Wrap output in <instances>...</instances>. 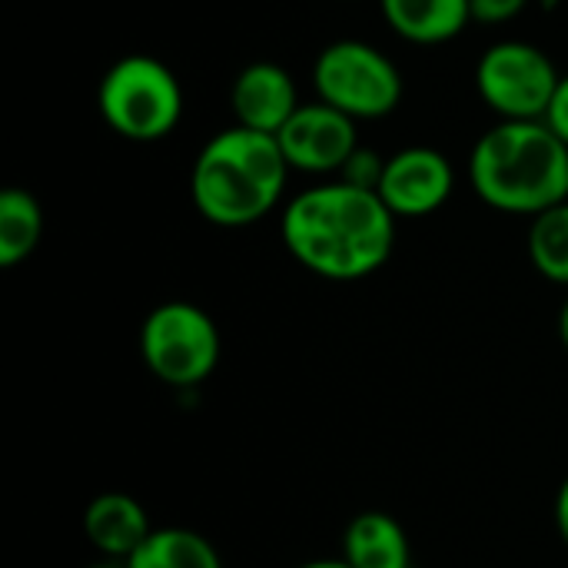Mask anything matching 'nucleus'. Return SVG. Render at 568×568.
<instances>
[{
  "instance_id": "nucleus-1",
  "label": "nucleus",
  "mask_w": 568,
  "mask_h": 568,
  "mask_svg": "<svg viewBox=\"0 0 568 568\" xmlns=\"http://www.w3.org/2000/svg\"><path fill=\"white\" fill-rule=\"evenodd\" d=\"M280 236L303 270L333 283H353L373 276L393 256L396 216L379 193L326 180L283 206Z\"/></svg>"
},
{
  "instance_id": "nucleus-2",
  "label": "nucleus",
  "mask_w": 568,
  "mask_h": 568,
  "mask_svg": "<svg viewBox=\"0 0 568 568\" xmlns=\"http://www.w3.org/2000/svg\"><path fill=\"white\" fill-rule=\"evenodd\" d=\"M476 196L509 216H539L568 200V143L546 120H499L469 153Z\"/></svg>"
},
{
  "instance_id": "nucleus-3",
  "label": "nucleus",
  "mask_w": 568,
  "mask_h": 568,
  "mask_svg": "<svg viewBox=\"0 0 568 568\" xmlns=\"http://www.w3.org/2000/svg\"><path fill=\"white\" fill-rule=\"evenodd\" d=\"M290 173L276 136L233 123L210 136L196 153L190 196L206 223L240 230L280 206Z\"/></svg>"
},
{
  "instance_id": "nucleus-4",
  "label": "nucleus",
  "mask_w": 568,
  "mask_h": 568,
  "mask_svg": "<svg viewBox=\"0 0 568 568\" xmlns=\"http://www.w3.org/2000/svg\"><path fill=\"white\" fill-rule=\"evenodd\" d=\"M103 123L133 143H156L170 136L186 110L180 77L150 53H130L106 67L97 87Z\"/></svg>"
},
{
  "instance_id": "nucleus-5",
  "label": "nucleus",
  "mask_w": 568,
  "mask_h": 568,
  "mask_svg": "<svg viewBox=\"0 0 568 568\" xmlns=\"http://www.w3.org/2000/svg\"><path fill=\"white\" fill-rule=\"evenodd\" d=\"M316 100L359 120H383L399 110L406 83L399 63L366 40H333L313 63Z\"/></svg>"
},
{
  "instance_id": "nucleus-6",
  "label": "nucleus",
  "mask_w": 568,
  "mask_h": 568,
  "mask_svg": "<svg viewBox=\"0 0 568 568\" xmlns=\"http://www.w3.org/2000/svg\"><path fill=\"white\" fill-rule=\"evenodd\" d=\"M140 353L160 383L193 389L210 379L220 363V329L196 303L170 300L146 316L140 329Z\"/></svg>"
},
{
  "instance_id": "nucleus-7",
  "label": "nucleus",
  "mask_w": 568,
  "mask_h": 568,
  "mask_svg": "<svg viewBox=\"0 0 568 568\" xmlns=\"http://www.w3.org/2000/svg\"><path fill=\"white\" fill-rule=\"evenodd\" d=\"M559 80L552 57L529 40H499L476 63V90L499 120H546Z\"/></svg>"
},
{
  "instance_id": "nucleus-8",
  "label": "nucleus",
  "mask_w": 568,
  "mask_h": 568,
  "mask_svg": "<svg viewBox=\"0 0 568 568\" xmlns=\"http://www.w3.org/2000/svg\"><path fill=\"white\" fill-rule=\"evenodd\" d=\"M276 143L290 170L313 176H339L349 156L359 150V130L353 116L339 113L323 100H313L300 103V110L276 133Z\"/></svg>"
},
{
  "instance_id": "nucleus-9",
  "label": "nucleus",
  "mask_w": 568,
  "mask_h": 568,
  "mask_svg": "<svg viewBox=\"0 0 568 568\" xmlns=\"http://www.w3.org/2000/svg\"><path fill=\"white\" fill-rule=\"evenodd\" d=\"M456 190V170L436 146H403L386 156L379 180V200L396 220H419L449 203Z\"/></svg>"
},
{
  "instance_id": "nucleus-10",
  "label": "nucleus",
  "mask_w": 568,
  "mask_h": 568,
  "mask_svg": "<svg viewBox=\"0 0 568 568\" xmlns=\"http://www.w3.org/2000/svg\"><path fill=\"white\" fill-rule=\"evenodd\" d=\"M300 90L286 67L273 60H256L243 67L230 87V110L236 126L276 136L286 120L300 110Z\"/></svg>"
},
{
  "instance_id": "nucleus-11",
  "label": "nucleus",
  "mask_w": 568,
  "mask_h": 568,
  "mask_svg": "<svg viewBox=\"0 0 568 568\" xmlns=\"http://www.w3.org/2000/svg\"><path fill=\"white\" fill-rule=\"evenodd\" d=\"M83 532L97 552L106 559L126 562L146 539H150V519L143 506L126 493H100L87 513H83Z\"/></svg>"
},
{
  "instance_id": "nucleus-12",
  "label": "nucleus",
  "mask_w": 568,
  "mask_h": 568,
  "mask_svg": "<svg viewBox=\"0 0 568 568\" xmlns=\"http://www.w3.org/2000/svg\"><path fill=\"white\" fill-rule=\"evenodd\" d=\"M379 10L389 30L416 47L449 43L473 23L469 0H379Z\"/></svg>"
},
{
  "instance_id": "nucleus-13",
  "label": "nucleus",
  "mask_w": 568,
  "mask_h": 568,
  "mask_svg": "<svg viewBox=\"0 0 568 568\" xmlns=\"http://www.w3.org/2000/svg\"><path fill=\"white\" fill-rule=\"evenodd\" d=\"M343 559L353 568H409L413 549L389 513H359L343 532Z\"/></svg>"
},
{
  "instance_id": "nucleus-14",
  "label": "nucleus",
  "mask_w": 568,
  "mask_h": 568,
  "mask_svg": "<svg viewBox=\"0 0 568 568\" xmlns=\"http://www.w3.org/2000/svg\"><path fill=\"white\" fill-rule=\"evenodd\" d=\"M43 236V210L37 196L23 186H7L0 193V266H20L33 256Z\"/></svg>"
},
{
  "instance_id": "nucleus-15",
  "label": "nucleus",
  "mask_w": 568,
  "mask_h": 568,
  "mask_svg": "<svg viewBox=\"0 0 568 568\" xmlns=\"http://www.w3.org/2000/svg\"><path fill=\"white\" fill-rule=\"evenodd\" d=\"M123 568H223L210 539L193 529H153Z\"/></svg>"
},
{
  "instance_id": "nucleus-16",
  "label": "nucleus",
  "mask_w": 568,
  "mask_h": 568,
  "mask_svg": "<svg viewBox=\"0 0 568 568\" xmlns=\"http://www.w3.org/2000/svg\"><path fill=\"white\" fill-rule=\"evenodd\" d=\"M529 260L539 270V276L568 290V200L532 216Z\"/></svg>"
},
{
  "instance_id": "nucleus-17",
  "label": "nucleus",
  "mask_w": 568,
  "mask_h": 568,
  "mask_svg": "<svg viewBox=\"0 0 568 568\" xmlns=\"http://www.w3.org/2000/svg\"><path fill=\"white\" fill-rule=\"evenodd\" d=\"M383 170H386V156H379L376 150H366L359 146L349 163L343 166V173L336 180L349 183V186H359V190H379V180H383Z\"/></svg>"
},
{
  "instance_id": "nucleus-18",
  "label": "nucleus",
  "mask_w": 568,
  "mask_h": 568,
  "mask_svg": "<svg viewBox=\"0 0 568 568\" xmlns=\"http://www.w3.org/2000/svg\"><path fill=\"white\" fill-rule=\"evenodd\" d=\"M529 3H532V0H469L473 20H476V23H486V27H499V23L516 20Z\"/></svg>"
},
{
  "instance_id": "nucleus-19",
  "label": "nucleus",
  "mask_w": 568,
  "mask_h": 568,
  "mask_svg": "<svg viewBox=\"0 0 568 568\" xmlns=\"http://www.w3.org/2000/svg\"><path fill=\"white\" fill-rule=\"evenodd\" d=\"M546 123L568 143V73H562V80H559V90L552 97V106L546 113Z\"/></svg>"
},
{
  "instance_id": "nucleus-20",
  "label": "nucleus",
  "mask_w": 568,
  "mask_h": 568,
  "mask_svg": "<svg viewBox=\"0 0 568 568\" xmlns=\"http://www.w3.org/2000/svg\"><path fill=\"white\" fill-rule=\"evenodd\" d=\"M556 526L568 546V479L559 486V496H556Z\"/></svg>"
},
{
  "instance_id": "nucleus-21",
  "label": "nucleus",
  "mask_w": 568,
  "mask_h": 568,
  "mask_svg": "<svg viewBox=\"0 0 568 568\" xmlns=\"http://www.w3.org/2000/svg\"><path fill=\"white\" fill-rule=\"evenodd\" d=\"M300 568H353L346 559H320V562H306Z\"/></svg>"
},
{
  "instance_id": "nucleus-22",
  "label": "nucleus",
  "mask_w": 568,
  "mask_h": 568,
  "mask_svg": "<svg viewBox=\"0 0 568 568\" xmlns=\"http://www.w3.org/2000/svg\"><path fill=\"white\" fill-rule=\"evenodd\" d=\"M559 336H562V343H566L568 349V296L566 303H562V310H559Z\"/></svg>"
},
{
  "instance_id": "nucleus-23",
  "label": "nucleus",
  "mask_w": 568,
  "mask_h": 568,
  "mask_svg": "<svg viewBox=\"0 0 568 568\" xmlns=\"http://www.w3.org/2000/svg\"><path fill=\"white\" fill-rule=\"evenodd\" d=\"M536 3H539L542 10H556V7H559L562 0H536Z\"/></svg>"
},
{
  "instance_id": "nucleus-24",
  "label": "nucleus",
  "mask_w": 568,
  "mask_h": 568,
  "mask_svg": "<svg viewBox=\"0 0 568 568\" xmlns=\"http://www.w3.org/2000/svg\"><path fill=\"white\" fill-rule=\"evenodd\" d=\"M87 568H123V566H87Z\"/></svg>"
}]
</instances>
